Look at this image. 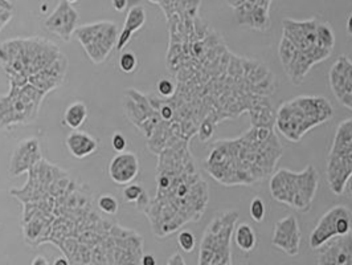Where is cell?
Segmentation results:
<instances>
[{"mask_svg":"<svg viewBox=\"0 0 352 265\" xmlns=\"http://www.w3.org/2000/svg\"><path fill=\"white\" fill-rule=\"evenodd\" d=\"M319 174L313 165H307L300 173L278 169L269 179L272 198L300 212L309 211L316 198Z\"/></svg>","mask_w":352,"mask_h":265,"instance_id":"obj_8","label":"cell"},{"mask_svg":"<svg viewBox=\"0 0 352 265\" xmlns=\"http://www.w3.org/2000/svg\"><path fill=\"white\" fill-rule=\"evenodd\" d=\"M319 249L318 265H352V231Z\"/></svg>","mask_w":352,"mask_h":265,"instance_id":"obj_19","label":"cell"},{"mask_svg":"<svg viewBox=\"0 0 352 265\" xmlns=\"http://www.w3.org/2000/svg\"><path fill=\"white\" fill-rule=\"evenodd\" d=\"M65 145L72 156L78 159L87 158L98 149V141L89 133L81 130H72L65 140Z\"/></svg>","mask_w":352,"mask_h":265,"instance_id":"obj_23","label":"cell"},{"mask_svg":"<svg viewBox=\"0 0 352 265\" xmlns=\"http://www.w3.org/2000/svg\"><path fill=\"white\" fill-rule=\"evenodd\" d=\"M43 159L40 142L35 137L25 138L19 142L11 159L8 174L10 177H20L31 171L36 165Z\"/></svg>","mask_w":352,"mask_h":265,"instance_id":"obj_18","label":"cell"},{"mask_svg":"<svg viewBox=\"0 0 352 265\" xmlns=\"http://www.w3.org/2000/svg\"><path fill=\"white\" fill-rule=\"evenodd\" d=\"M177 244L183 252H192L196 246V240H195V235L191 231H182L177 236Z\"/></svg>","mask_w":352,"mask_h":265,"instance_id":"obj_29","label":"cell"},{"mask_svg":"<svg viewBox=\"0 0 352 265\" xmlns=\"http://www.w3.org/2000/svg\"><path fill=\"white\" fill-rule=\"evenodd\" d=\"M15 14V7L11 0H0V32L12 20Z\"/></svg>","mask_w":352,"mask_h":265,"instance_id":"obj_27","label":"cell"},{"mask_svg":"<svg viewBox=\"0 0 352 265\" xmlns=\"http://www.w3.org/2000/svg\"><path fill=\"white\" fill-rule=\"evenodd\" d=\"M45 97L32 87L8 88L6 94H0V130L11 131L19 126L35 124Z\"/></svg>","mask_w":352,"mask_h":265,"instance_id":"obj_10","label":"cell"},{"mask_svg":"<svg viewBox=\"0 0 352 265\" xmlns=\"http://www.w3.org/2000/svg\"><path fill=\"white\" fill-rule=\"evenodd\" d=\"M127 1L129 0H111V6L116 11L124 12V10L127 8Z\"/></svg>","mask_w":352,"mask_h":265,"instance_id":"obj_35","label":"cell"},{"mask_svg":"<svg viewBox=\"0 0 352 265\" xmlns=\"http://www.w3.org/2000/svg\"><path fill=\"white\" fill-rule=\"evenodd\" d=\"M347 32H349V35L352 36V12L347 19Z\"/></svg>","mask_w":352,"mask_h":265,"instance_id":"obj_40","label":"cell"},{"mask_svg":"<svg viewBox=\"0 0 352 265\" xmlns=\"http://www.w3.org/2000/svg\"><path fill=\"white\" fill-rule=\"evenodd\" d=\"M175 81L171 77H164L160 78L157 84V90H158V96L163 98H170L174 96L175 93Z\"/></svg>","mask_w":352,"mask_h":265,"instance_id":"obj_30","label":"cell"},{"mask_svg":"<svg viewBox=\"0 0 352 265\" xmlns=\"http://www.w3.org/2000/svg\"><path fill=\"white\" fill-rule=\"evenodd\" d=\"M344 190H347L349 196L352 199V176L349 178V180H347V183H346V189H344Z\"/></svg>","mask_w":352,"mask_h":265,"instance_id":"obj_39","label":"cell"},{"mask_svg":"<svg viewBox=\"0 0 352 265\" xmlns=\"http://www.w3.org/2000/svg\"><path fill=\"white\" fill-rule=\"evenodd\" d=\"M250 216L254 222L261 223L265 219V213H266V209H265L264 200L261 198H254L250 203Z\"/></svg>","mask_w":352,"mask_h":265,"instance_id":"obj_31","label":"cell"},{"mask_svg":"<svg viewBox=\"0 0 352 265\" xmlns=\"http://www.w3.org/2000/svg\"><path fill=\"white\" fill-rule=\"evenodd\" d=\"M352 176V118L338 125L327 157L326 178L331 193L342 195Z\"/></svg>","mask_w":352,"mask_h":265,"instance_id":"obj_11","label":"cell"},{"mask_svg":"<svg viewBox=\"0 0 352 265\" xmlns=\"http://www.w3.org/2000/svg\"><path fill=\"white\" fill-rule=\"evenodd\" d=\"M141 265H158V263L153 255H143Z\"/></svg>","mask_w":352,"mask_h":265,"instance_id":"obj_36","label":"cell"},{"mask_svg":"<svg viewBox=\"0 0 352 265\" xmlns=\"http://www.w3.org/2000/svg\"><path fill=\"white\" fill-rule=\"evenodd\" d=\"M120 28L114 21L101 20L78 25L74 37L80 41L93 64H102L110 53L117 48Z\"/></svg>","mask_w":352,"mask_h":265,"instance_id":"obj_12","label":"cell"},{"mask_svg":"<svg viewBox=\"0 0 352 265\" xmlns=\"http://www.w3.org/2000/svg\"><path fill=\"white\" fill-rule=\"evenodd\" d=\"M140 174V159L133 151H124L114 156L109 163L110 179L118 186L130 184Z\"/></svg>","mask_w":352,"mask_h":265,"instance_id":"obj_20","label":"cell"},{"mask_svg":"<svg viewBox=\"0 0 352 265\" xmlns=\"http://www.w3.org/2000/svg\"><path fill=\"white\" fill-rule=\"evenodd\" d=\"M143 193H144V189L142 187L141 184L130 183V184H127V186L124 187V202H129V203H137V202H138V199L141 198Z\"/></svg>","mask_w":352,"mask_h":265,"instance_id":"obj_32","label":"cell"},{"mask_svg":"<svg viewBox=\"0 0 352 265\" xmlns=\"http://www.w3.org/2000/svg\"><path fill=\"white\" fill-rule=\"evenodd\" d=\"M111 147L116 153H124L127 147V138L121 131H116L111 137Z\"/></svg>","mask_w":352,"mask_h":265,"instance_id":"obj_33","label":"cell"},{"mask_svg":"<svg viewBox=\"0 0 352 265\" xmlns=\"http://www.w3.org/2000/svg\"><path fill=\"white\" fill-rule=\"evenodd\" d=\"M144 23H146V10H144V7L141 4L133 6L127 12V17L124 19V27L120 32L118 43H117V51L118 52H124V48L130 43L133 35L141 30L142 27L144 25Z\"/></svg>","mask_w":352,"mask_h":265,"instance_id":"obj_21","label":"cell"},{"mask_svg":"<svg viewBox=\"0 0 352 265\" xmlns=\"http://www.w3.org/2000/svg\"><path fill=\"white\" fill-rule=\"evenodd\" d=\"M67 1H68V3H71V4H74V3H77L78 0H67Z\"/></svg>","mask_w":352,"mask_h":265,"instance_id":"obj_41","label":"cell"},{"mask_svg":"<svg viewBox=\"0 0 352 265\" xmlns=\"http://www.w3.org/2000/svg\"><path fill=\"white\" fill-rule=\"evenodd\" d=\"M282 154L274 126L250 125L237 138L214 142L203 165L206 173L226 187H249L272 177Z\"/></svg>","mask_w":352,"mask_h":265,"instance_id":"obj_4","label":"cell"},{"mask_svg":"<svg viewBox=\"0 0 352 265\" xmlns=\"http://www.w3.org/2000/svg\"><path fill=\"white\" fill-rule=\"evenodd\" d=\"M31 265H51L50 264V262L47 260V257H44V256H41V255H38V256H36L35 259L32 260V263Z\"/></svg>","mask_w":352,"mask_h":265,"instance_id":"obj_37","label":"cell"},{"mask_svg":"<svg viewBox=\"0 0 352 265\" xmlns=\"http://www.w3.org/2000/svg\"><path fill=\"white\" fill-rule=\"evenodd\" d=\"M300 222L294 215H287L274 224L272 244L290 257L298 256L300 249Z\"/></svg>","mask_w":352,"mask_h":265,"instance_id":"obj_17","label":"cell"},{"mask_svg":"<svg viewBox=\"0 0 352 265\" xmlns=\"http://www.w3.org/2000/svg\"><path fill=\"white\" fill-rule=\"evenodd\" d=\"M352 231V211L346 206H334L326 212L310 233L309 246L319 249L335 237L344 236Z\"/></svg>","mask_w":352,"mask_h":265,"instance_id":"obj_13","label":"cell"},{"mask_svg":"<svg viewBox=\"0 0 352 265\" xmlns=\"http://www.w3.org/2000/svg\"><path fill=\"white\" fill-rule=\"evenodd\" d=\"M153 4H157L166 19L171 17L179 18H192L199 17L201 0H148Z\"/></svg>","mask_w":352,"mask_h":265,"instance_id":"obj_22","label":"cell"},{"mask_svg":"<svg viewBox=\"0 0 352 265\" xmlns=\"http://www.w3.org/2000/svg\"><path fill=\"white\" fill-rule=\"evenodd\" d=\"M78 21L80 15L71 3L67 0H58L56 8L44 20V27L48 32L60 37L65 43H69L78 27Z\"/></svg>","mask_w":352,"mask_h":265,"instance_id":"obj_15","label":"cell"},{"mask_svg":"<svg viewBox=\"0 0 352 265\" xmlns=\"http://www.w3.org/2000/svg\"><path fill=\"white\" fill-rule=\"evenodd\" d=\"M0 67L10 88L32 87L48 96L65 83L69 61L56 43L31 36L0 43Z\"/></svg>","mask_w":352,"mask_h":265,"instance_id":"obj_5","label":"cell"},{"mask_svg":"<svg viewBox=\"0 0 352 265\" xmlns=\"http://www.w3.org/2000/svg\"><path fill=\"white\" fill-rule=\"evenodd\" d=\"M157 191H147L135 203L146 215L155 237L164 239L188 223L200 222L210 202V189L196 167L190 142L166 146L158 156Z\"/></svg>","mask_w":352,"mask_h":265,"instance_id":"obj_3","label":"cell"},{"mask_svg":"<svg viewBox=\"0 0 352 265\" xmlns=\"http://www.w3.org/2000/svg\"><path fill=\"white\" fill-rule=\"evenodd\" d=\"M240 213L228 210L214 216L203 233L199 248V265H233V231Z\"/></svg>","mask_w":352,"mask_h":265,"instance_id":"obj_9","label":"cell"},{"mask_svg":"<svg viewBox=\"0 0 352 265\" xmlns=\"http://www.w3.org/2000/svg\"><path fill=\"white\" fill-rule=\"evenodd\" d=\"M52 265H71L69 264V262H68V259L65 257V256H60V257H57L54 262H53Z\"/></svg>","mask_w":352,"mask_h":265,"instance_id":"obj_38","label":"cell"},{"mask_svg":"<svg viewBox=\"0 0 352 265\" xmlns=\"http://www.w3.org/2000/svg\"><path fill=\"white\" fill-rule=\"evenodd\" d=\"M330 88L340 105L352 110V61L347 56H339L329 73Z\"/></svg>","mask_w":352,"mask_h":265,"instance_id":"obj_16","label":"cell"},{"mask_svg":"<svg viewBox=\"0 0 352 265\" xmlns=\"http://www.w3.org/2000/svg\"><path fill=\"white\" fill-rule=\"evenodd\" d=\"M166 65L175 93L166 98L174 110L176 137L201 142L217 125L248 114L250 125L274 126L270 101L277 92L273 72L263 61L232 52L224 39L199 17L167 19Z\"/></svg>","mask_w":352,"mask_h":265,"instance_id":"obj_1","label":"cell"},{"mask_svg":"<svg viewBox=\"0 0 352 265\" xmlns=\"http://www.w3.org/2000/svg\"><path fill=\"white\" fill-rule=\"evenodd\" d=\"M138 67V59L137 56L133 52L121 53V57H120V70L124 72V73H133V72L137 70Z\"/></svg>","mask_w":352,"mask_h":265,"instance_id":"obj_28","label":"cell"},{"mask_svg":"<svg viewBox=\"0 0 352 265\" xmlns=\"http://www.w3.org/2000/svg\"><path fill=\"white\" fill-rule=\"evenodd\" d=\"M166 265H187L186 264V260L183 259V256L179 253V252H175L173 256H170V259H168V262H167V264Z\"/></svg>","mask_w":352,"mask_h":265,"instance_id":"obj_34","label":"cell"},{"mask_svg":"<svg viewBox=\"0 0 352 265\" xmlns=\"http://www.w3.org/2000/svg\"><path fill=\"white\" fill-rule=\"evenodd\" d=\"M10 195L21 204L27 246L52 244L71 265H141L142 235L100 211L88 184L60 166L41 159Z\"/></svg>","mask_w":352,"mask_h":265,"instance_id":"obj_2","label":"cell"},{"mask_svg":"<svg viewBox=\"0 0 352 265\" xmlns=\"http://www.w3.org/2000/svg\"><path fill=\"white\" fill-rule=\"evenodd\" d=\"M87 118H88V107L84 103L76 101L67 107L63 117V124L72 130H78L82 125L85 124Z\"/></svg>","mask_w":352,"mask_h":265,"instance_id":"obj_25","label":"cell"},{"mask_svg":"<svg viewBox=\"0 0 352 265\" xmlns=\"http://www.w3.org/2000/svg\"><path fill=\"white\" fill-rule=\"evenodd\" d=\"M335 35L330 24L318 18L283 19L278 56L282 70L294 84H303L307 74L334 51Z\"/></svg>","mask_w":352,"mask_h":265,"instance_id":"obj_6","label":"cell"},{"mask_svg":"<svg viewBox=\"0 0 352 265\" xmlns=\"http://www.w3.org/2000/svg\"><path fill=\"white\" fill-rule=\"evenodd\" d=\"M334 116L331 103L322 96H298L276 110L274 129L287 141L300 142L309 131Z\"/></svg>","mask_w":352,"mask_h":265,"instance_id":"obj_7","label":"cell"},{"mask_svg":"<svg viewBox=\"0 0 352 265\" xmlns=\"http://www.w3.org/2000/svg\"><path fill=\"white\" fill-rule=\"evenodd\" d=\"M233 242L243 252H252L257 246V235L248 223H240L233 231Z\"/></svg>","mask_w":352,"mask_h":265,"instance_id":"obj_24","label":"cell"},{"mask_svg":"<svg viewBox=\"0 0 352 265\" xmlns=\"http://www.w3.org/2000/svg\"><path fill=\"white\" fill-rule=\"evenodd\" d=\"M273 0H227L234 10L237 24L256 31H266L270 27L269 10Z\"/></svg>","mask_w":352,"mask_h":265,"instance_id":"obj_14","label":"cell"},{"mask_svg":"<svg viewBox=\"0 0 352 265\" xmlns=\"http://www.w3.org/2000/svg\"><path fill=\"white\" fill-rule=\"evenodd\" d=\"M97 207L101 212H104L105 215L109 216H114L118 212V200L114 195L102 194L98 196L97 199Z\"/></svg>","mask_w":352,"mask_h":265,"instance_id":"obj_26","label":"cell"}]
</instances>
